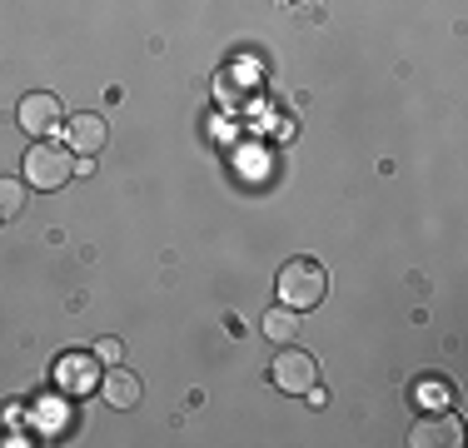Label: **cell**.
Returning <instances> with one entry per match:
<instances>
[{
	"label": "cell",
	"instance_id": "cell-2",
	"mask_svg": "<svg viewBox=\"0 0 468 448\" xmlns=\"http://www.w3.org/2000/svg\"><path fill=\"white\" fill-rule=\"evenodd\" d=\"M75 175V150L55 140H36L26 155V185L30 189H60Z\"/></svg>",
	"mask_w": 468,
	"mask_h": 448
},
{
	"label": "cell",
	"instance_id": "cell-11",
	"mask_svg": "<svg viewBox=\"0 0 468 448\" xmlns=\"http://www.w3.org/2000/svg\"><path fill=\"white\" fill-rule=\"evenodd\" d=\"M414 399L423 403V409H449V403H453V389L443 384V379H423V384L414 389Z\"/></svg>",
	"mask_w": 468,
	"mask_h": 448
},
{
	"label": "cell",
	"instance_id": "cell-1",
	"mask_svg": "<svg viewBox=\"0 0 468 448\" xmlns=\"http://www.w3.org/2000/svg\"><path fill=\"white\" fill-rule=\"evenodd\" d=\"M274 284H280V304H289V309H314L329 294V274L319 260H289Z\"/></svg>",
	"mask_w": 468,
	"mask_h": 448
},
{
	"label": "cell",
	"instance_id": "cell-10",
	"mask_svg": "<svg viewBox=\"0 0 468 448\" xmlns=\"http://www.w3.org/2000/svg\"><path fill=\"white\" fill-rule=\"evenodd\" d=\"M26 209V179H0V219H20Z\"/></svg>",
	"mask_w": 468,
	"mask_h": 448
},
{
	"label": "cell",
	"instance_id": "cell-7",
	"mask_svg": "<svg viewBox=\"0 0 468 448\" xmlns=\"http://www.w3.org/2000/svg\"><path fill=\"white\" fill-rule=\"evenodd\" d=\"M55 384H60L65 394H85V389L95 384V354H65L60 368H55Z\"/></svg>",
	"mask_w": 468,
	"mask_h": 448
},
{
	"label": "cell",
	"instance_id": "cell-6",
	"mask_svg": "<svg viewBox=\"0 0 468 448\" xmlns=\"http://www.w3.org/2000/svg\"><path fill=\"white\" fill-rule=\"evenodd\" d=\"M65 140H70L75 155H100V150H105V140H110L105 115H70V120H65Z\"/></svg>",
	"mask_w": 468,
	"mask_h": 448
},
{
	"label": "cell",
	"instance_id": "cell-5",
	"mask_svg": "<svg viewBox=\"0 0 468 448\" xmlns=\"http://www.w3.org/2000/svg\"><path fill=\"white\" fill-rule=\"evenodd\" d=\"M409 443H414V448H459L463 443V429H459V419H449V413L439 409L433 419H419L414 423Z\"/></svg>",
	"mask_w": 468,
	"mask_h": 448
},
{
	"label": "cell",
	"instance_id": "cell-12",
	"mask_svg": "<svg viewBox=\"0 0 468 448\" xmlns=\"http://www.w3.org/2000/svg\"><path fill=\"white\" fill-rule=\"evenodd\" d=\"M95 358H105V364H120V358H125V344H120L115 334H105V339L95 344Z\"/></svg>",
	"mask_w": 468,
	"mask_h": 448
},
{
	"label": "cell",
	"instance_id": "cell-9",
	"mask_svg": "<svg viewBox=\"0 0 468 448\" xmlns=\"http://www.w3.org/2000/svg\"><path fill=\"white\" fill-rule=\"evenodd\" d=\"M264 334H270L274 344H289L299 334V309H289V304L280 309V304H274L270 314H264Z\"/></svg>",
	"mask_w": 468,
	"mask_h": 448
},
{
	"label": "cell",
	"instance_id": "cell-8",
	"mask_svg": "<svg viewBox=\"0 0 468 448\" xmlns=\"http://www.w3.org/2000/svg\"><path fill=\"white\" fill-rule=\"evenodd\" d=\"M100 394H105L110 409H135V403H140V379L130 374L125 364H115L105 374V384H100Z\"/></svg>",
	"mask_w": 468,
	"mask_h": 448
},
{
	"label": "cell",
	"instance_id": "cell-4",
	"mask_svg": "<svg viewBox=\"0 0 468 448\" xmlns=\"http://www.w3.org/2000/svg\"><path fill=\"white\" fill-rule=\"evenodd\" d=\"M270 384L280 389V394H304L309 384H319L314 354H304V349H280V358L270 364Z\"/></svg>",
	"mask_w": 468,
	"mask_h": 448
},
{
	"label": "cell",
	"instance_id": "cell-3",
	"mask_svg": "<svg viewBox=\"0 0 468 448\" xmlns=\"http://www.w3.org/2000/svg\"><path fill=\"white\" fill-rule=\"evenodd\" d=\"M16 125L26 134H36V140H50V130L65 125V110H60V100H55L50 90H30V95L16 105Z\"/></svg>",
	"mask_w": 468,
	"mask_h": 448
}]
</instances>
